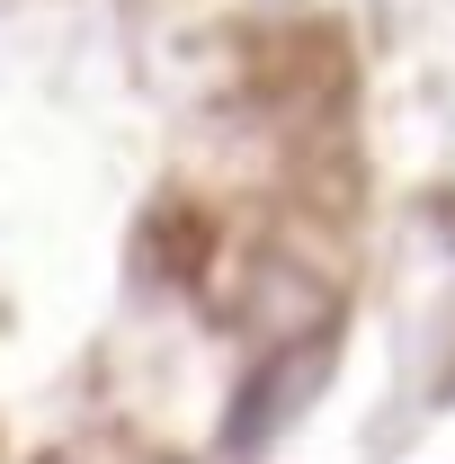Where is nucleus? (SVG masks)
<instances>
[{
  "label": "nucleus",
  "mask_w": 455,
  "mask_h": 464,
  "mask_svg": "<svg viewBox=\"0 0 455 464\" xmlns=\"http://www.w3.org/2000/svg\"><path fill=\"white\" fill-rule=\"evenodd\" d=\"M322 384H331V331L286 348V357H268V366H250V384L224 411V456H259L268 438H286L304 411L322 402Z\"/></svg>",
  "instance_id": "f257e3e1"
}]
</instances>
